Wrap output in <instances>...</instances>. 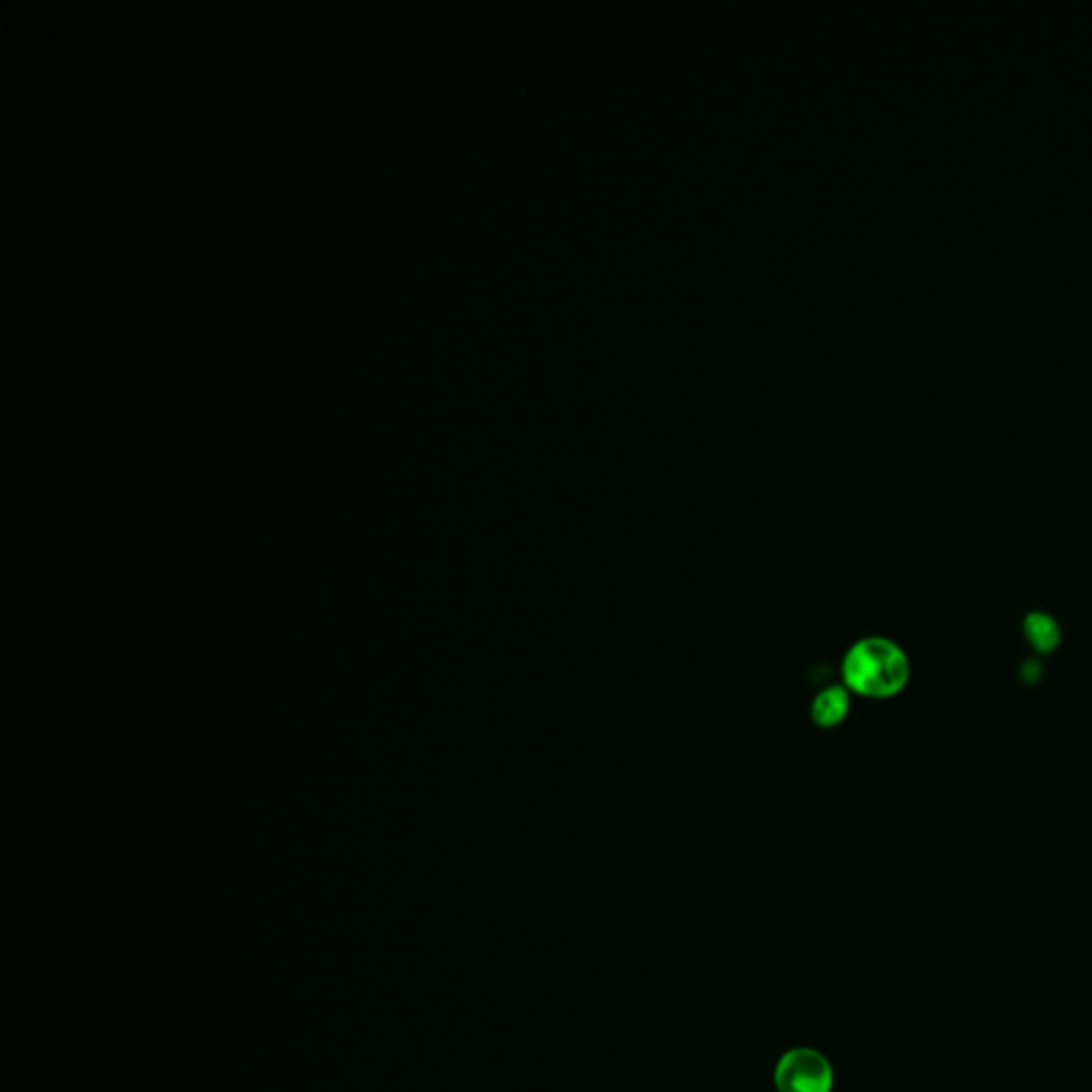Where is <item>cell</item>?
<instances>
[{
	"mask_svg": "<svg viewBox=\"0 0 1092 1092\" xmlns=\"http://www.w3.org/2000/svg\"><path fill=\"white\" fill-rule=\"evenodd\" d=\"M830 1061L813 1048H792L773 1065V1086L779 1092H832Z\"/></svg>",
	"mask_w": 1092,
	"mask_h": 1092,
	"instance_id": "1",
	"label": "cell"
},
{
	"mask_svg": "<svg viewBox=\"0 0 1092 1092\" xmlns=\"http://www.w3.org/2000/svg\"><path fill=\"white\" fill-rule=\"evenodd\" d=\"M1022 636L1028 638L1031 645L1037 653L1050 655L1056 647L1062 645V628L1045 613H1026L1020 623Z\"/></svg>",
	"mask_w": 1092,
	"mask_h": 1092,
	"instance_id": "2",
	"label": "cell"
},
{
	"mask_svg": "<svg viewBox=\"0 0 1092 1092\" xmlns=\"http://www.w3.org/2000/svg\"><path fill=\"white\" fill-rule=\"evenodd\" d=\"M1016 679L1022 687H1034L1039 685L1045 679V666L1042 664V659H1034V658H1026L1022 659L1018 664V668H1016Z\"/></svg>",
	"mask_w": 1092,
	"mask_h": 1092,
	"instance_id": "3",
	"label": "cell"
}]
</instances>
